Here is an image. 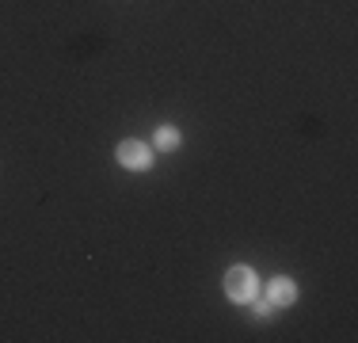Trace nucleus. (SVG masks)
Here are the masks:
<instances>
[{"label":"nucleus","mask_w":358,"mask_h":343,"mask_svg":"<svg viewBox=\"0 0 358 343\" xmlns=\"http://www.w3.org/2000/svg\"><path fill=\"white\" fill-rule=\"evenodd\" d=\"M225 294L233 298V302H241V305L255 302V294H259V279H255V271L244 267V263L229 267L225 271Z\"/></svg>","instance_id":"obj_1"},{"label":"nucleus","mask_w":358,"mask_h":343,"mask_svg":"<svg viewBox=\"0 0 358 343\" xmlns=\"http://www.w3.org/2000/svg\"><path fill=\"white\" fill-rule=\"evenodd\" d=\"M115 157H118V164L122 168H130V172H145V168H152V149L145 141H122L115 149Z\"/></svg>","instance_id":"obj_2"},{"label":"nucleus","mask_w":358,"mask_h":343,"mask_svg":"<svg viewBox=\"0 0 358 343\" xmlns=\"http://www.w3.org/2000/svg\"><path fill=\"white\" fill-rule=\"evenodd\" d=\"M267 302L275 305V309L294 305V302H297V282H294V279H286V274L271 279V286H267Z\"/></svg>","instance_id":"obj_3"},{"label":"nucleus","mask_w":358,"mask_h":343,"mask_svg":"<svg viewBox=\"0 0 358 343\" xmlns=\"http://www.w3.org/2000/svg\"><path fill=\"white\" fill-rule=\"evenodd\" d=\"M179 145V134L172 126H164V130H157V149H176Z\"/></svg>","instance_id":"obj_4"},{"label":"nucleus","mask_w":358,"mask_h":343,"mask_svg":"<svg viewBox=\"0 0 358 343\" xmlns=\"http://www.w3.org/2000/svg\"><path fill=\"white\" fill-rule=\"evenodd\" d=\"M255 313H259V316H271V313H275V305H271V302H259V305H255Z\"/></svg>","instance_id":"obj_5"}]
</instances>
